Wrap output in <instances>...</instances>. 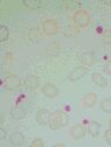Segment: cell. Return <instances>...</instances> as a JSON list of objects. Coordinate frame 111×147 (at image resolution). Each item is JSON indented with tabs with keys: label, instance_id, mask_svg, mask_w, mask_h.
I'll return each instance as SVG.
<instances>
[{
	"label": "cell",
	"instance_id": "23",
	"mask_svg": "<svg viewBox=\"0 0 111 147\" xmlns=\"http://www.w3.org/2000/svg\"><path fill=\"white\" fill-rule=\"evenodd\" d=\"M103 71H104V73H106V74H111V59L105 63V66H104Z\"/></svg>",
	"mask_w": 111,
	"mask_h": 147
},
{
	"label": "cell",
	"instance_id": "15",
	"mask_svg": "<svg viewBox=\"0 0 111 147\" xmlns=\"http://www.w3.org/2000/svg\"><path fill=\"white\" fill-rule=\"evenodd\" d=\"M23 5L31 11H38L42 7V1L40 0H28V1H23Z\"/></svg>",
	"mask_w": 111,
	"mask_h": 147
},
{
	"label": "cell",
	"instance_id": "9",
	"mask_svg": "<svg viewBox=\"0 0 111 147\" xmlns=\"http://www.w3.org/2000/svg\"><path fill=\"white\" fill-rule=\"evenodd\" d=\"M9 141L14 146H22L24 142V136L20 131H15L9 136Z\"/></svg>",
	"mask_w": 111,
	"mask_h": 147
},
{
	"label": "cell",
	"instance_id": "8",
	"mask_svg": "<svg viewBox=\"0 0 111 147\" xmlns=\"http://www.w3.org/2000/svg\"><path fill=\"white\" fill-rule=\"evenodd\" d=\"M4 86L7 90H14L20 86V79L16 76H9L6 78Z\"/></svg>",
	"mask_w": 111,
	"mask_h": 147
},
{
	"label": "cell",
	"instance_id": "26",
	"mask_svg": "<svg viewBox=\"0 0 111 147\" xmlns=\"http://www.w3.org/2000/svg\"><path fill=\"white\" fill-rule=\"evenodd\" d=\"M108 124H109V129H111V118L109 119V122H108Z\"/></svg>",
	"mask_w": 111,
	"mask_h": 147
},
{
	"label": "cell",
	"instance_id": "11",
	"mask_svg": "<svg viewBox=\"0 0 111 147\" xmlns=\"http://www.w3.org/2000/svg\"><path fill=\"white\" fill-rule=\"evenodd\" d=\"M24 84H26V87L28 89H36L38 88L40 86V78L36 77V76H28L24 80Z\"/></svg>",
	"mask_w": 111,
	"mask_h": 147
},
{
	"label": "cell",
	"instance_id": "4",
	"mask_svg": "<svg viewBox=\"0 0 111 147\" xmlns=\"http://www.w3.org/2000/svg\"><path fill=\"white\" fill-rule=\"evenodd\" d=\"M88 67H86V66H79V67H77V68H74L73 71H71L69 72V74H68V80L69 81H78V80H80V79H82L87 73H88Z\"/></svg>",
	"mask_w": 111,
	"mask_h": 147
},
{
	"label": "cell",
	"instance_id": "5",
	"mask_svg": "<svg viewBox=\"0 0 111 147\" xmlns=\"http://www.w3.org/2000/svg\"><path fill=\"white\" fill-rule=\"evenodd\" d=\"M42 93H43L46 97L54 98V97H57V96H58L59 90H58V88H57L53 84L48 82V84H45V85L42 87Z\"/></svg>",
	"mask_w": 111,
	"mask_h": 147
},
{
	"label": "cell",
	"instance_id": "16",
	"mask_svg": "<svg viewBox=\"0 0 111 147\" xmlns=\"http://www.w3.org/2000/svg\"><path fill=\"white\" fill-rule=\"evenodd\" d=\"M78 34H79V28H78V26H75V24H69V26L65 29V31H64V35L66 36V37H69V38L75 37Z\"/></svg>",
	"mask_w": 111,
	"mask_h": 147
},
{
	"label": "cell",
	"instance_id": "1",
	"mask_svg": "<svg viewBox=\"0 0 111 147\" xmlns=\"http://www.w3.org/2000/svg\"><path fill=\"white\" fill-rule=\"evenodd\" d=\"M68 115L64 111H56L53 114H51L50 116V121H49V126L51 130H58L59 127H64L68 124Z\"/></svg>",
	"mask_w": 111,
	"mask_h": 147
},
{
	"label": "cell",
	"instance_id": "3",
	"mask_svg": "<svg viewBox=\"0 0 111 147\" xmlns=\"http://www.w3.org/2000/svg\"><path fill=\"white\" fill-rule=\"evenodd\" d=\"M43 31L48 35V36H53L59 31V24L56 20L53 19H48L43 22Z\"/></svg>",
	"mask_w": 111,
	"mask_h": 147
},
{
	"label": "cell",
	"instance_id": "18",
	"mask_svg": "<svg viewBox=\"0 0 111 147\" xmlns=\"http://www.w3.org/2000/svg\"><path fill=\"white\" fill-rule=\"evenodd\" d=\"M101 109L105 114H111V98H103L101 102Z\"/></svg>",
	"mask_w": 111,
	"mask_h": 147
},
{
	"label": "cell",
	"instance_id": "17",
	"mask_svg": "<svg viewBox=\"0 0 111 147\" xmlns=\"http://www.w3.org/2000/svg\"><path fill=\"white\" fill-rule=\"evenodd\" d=\"M101 129H102V125L96 122V121H91L90 124H89V132L91 134V137H97L101 132Z\"/></svg>",
	"mask_w": 111,
	"mask_h": 147
},
{
	"label": "cell",
	"instance_id": "10",
	"mask_svg": "<svg viewBox=\"0 0 111 147\" xmlns=\"http://www.w3.org/2000/svg\"><path fill=\"white\" fill-rule=\"evenodd\" d=\"M80 61L83 66L89 67L95 63V55L93 52H85L80 56Z\"/></svg>",
	"mask_w": 111,
	"mask_h": 147
},
{
	"label": "cell",
	"instance_id": "6",
	"mask_svg": "<svg viewBox=\"0 0 111 147\" xmlns=\"http://www.w3.org/2000/svg\"><path fill=\"white\" fill-rule=\"evenodd\" d=\"M50 116H51L50 111H48V110H45V109H41L36 114V121L41 125H46V124H49Z\"/></svg>",
	"mask_w": 111,
	"mask_h": 147
},
{
	"label": "cell",
	"instance_id": "14",
	"mask_svg": "<svg viewBox=\"0 0 111 147\" xmlns=\"http://www.w3.org/2000/svg\"><path fill=\"white\" fill-rule=\"evenodd\" d=\"M27 115V111L26 109L22 108V107H15L11 110V116L14 118V119H22L24 118Z\"/></svg>",
	"mask_w": 111,
	"mask_h": 147
},
{
	"label": "cell",
	"instance_id": "13",
	"mask_svg": "<svg viewBox=\"0 0 111 147\" xmlns=\"http://www.w3.org/2000/svg\"><path fill=\"white\" fill-rule=\"evenodd\" d=\"M91 80H93L94 84H96L98 87L104 88V87L108 86V80H106V78L102 74V73H97V72H96V73H93Z\"/></svg>",
	"mask_w": 111,
	"mask_h": 147
},
{
	"label": "cell",
	"instance_id": "22",
	"mask_svg": "<svg viewBox=\"0 0 111 147\" xmlns=\"http://www.w3.org/2000/svg\"><path fill=\"white\" fill-rule=\"evenodd\" d=\"M104 140L111 146V129H109V130L105 131V133H104Z\"/></svg>",
	"mask_w": 111,
	"mask_h": 147
},
{
	"label": "cell",
	"instance_id": "25",
	"mask_svg": "<svg viewBox=\"0 0 111 147\" xmlns=\"http://www.w3.org/2000/svg\"><path fill=\"white\" fill-rule=\"evenodd\" d=\"M65 144H54V147H64Z\"/></svg>",
	"mask_w": 111,
	"mask_h": 147
},
{
	"label": "cell",
	"instance_id": "24",
	"mask_svg": "<svg viewBox=\"0 0 111 147\" xmlns=\"http://www.w3.org/2000/svg\"><path fill=\"white\" fill-rule=\"evenodd\" d=\"M0 133H1V136H0V139L4 140V139L6 138V131H5L4 129H1V130H0Z\"/></svg>",
	"mask_w": 111,
	"mask_h": 147
},
{
	"label": "cell",
	"instance_id": "2",
	"mask_svg": "<svg viewBox=\"0 0 111 147\" xmlns=\"http://www.w3.org/2000/svg\"><path fill=\"white\" fill-rule=\"evenodd\" d=\"M74 22L80 28H86L90 22V16L86 9H79L74 14Z\"/></svg>",
	"mask_w": 111,
	"mask_h": 147
},
{
	"label": "cell",
	"instance_id": "12",
	"mask_svg": "<svg viewBox=\"0 0 111 147\" xmlns=\"http://www.w3.org/2000/svg\"><path fill=\"white\" fill-rule=\"evenodd\" d=\"M96 102H97V95L95 93H88L82 98V103L87 108H93L96 104Z\"/></svg>",
	"mask_w": 111,
	"mask_h": 147
},
{
	"label": "cell",
	"instance_id": "7",
	"mask_svg": "<svg viewBox=\"0 0 111 147\" xmlns=\"http://www.w3.org/2000/svg\"><path fill=\"white\" fill-rule=\"evenodd\" d=\"M69 133H71V136L74 140H80L86 134V127L82 126V125H74V126L71 127Z\"/></svg>",
	"mask_w": 111,
	"mask_h": 147
},
{
	"label": "cell",
	"instance_id": "20",
	"mask_svg": "<svg viewBox=\"0 0 111 147\" xmlns=\"http://www.w3.org/2000/svg\"><path fill=\"white\" fill-rule=\"evenodd\" d=\"M102 40H103V43H104V44H110V43H111V30H110V29H106V30L104 31Z\"/></svg>",
	"mask_w": 111,
	"mask_h": 147
},
{
	"label": "cell",
	"instance_id": "21",
	"mask_svg": "<svg viewBox=\"0 0 111 147\" xmlns=\"http://www.w3.org/2000/svg\"><path fill=\"white\" fill-rule=\"evenodd\" d=\"M30 146H31V147H43V146H44V142H43V140H42L41 138H36V139L30 144Z\"/></svg>",
	"mask_w": 111,
	"mask_h": 147
},
{
	"label": "cell",
	"instance_id": "19",
	"mask_svg": "<svg viewBox=\"0 0 111 147\" xmlns=\"http://www.w3.org/2000/svg\"><path fill=\"white\" fill-rule=\"evenodd\" d=\"M8 37H9V30L5 24H3L0 27V42H6Z\"/></svg>",
	"mask_w": 111,
	"mask_h": 147
}]
</instances>
